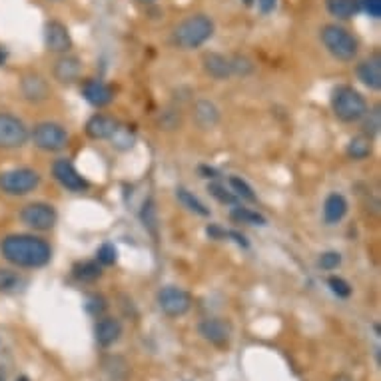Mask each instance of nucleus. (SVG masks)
Here are the masks:
<instances>
[{
	"label": "nucleus",
	"mask_w": 381,
	"mask_h": 381,
	"mask_svg": "<svg viewBox=\"0 0 381 381\" xmlns=\"http://www.w3.org/2000/svg\"><path fill=\"white\" fill-rule=\"evenodd\" d=\"M0 254L17 268L35 270L50 262L52 248L46 240L32 234H10L0 242Z\"/></svg>",
	"instance_id": "1"
},
{
	"label": "nucleus",
	"mask_w": 381,
	"mask_h": 381,
	"mask_svg": "<svg viewBox=\"0 0 381 381\" xmlns=\"http://www.w3.org/2000/svg\"><path fill=\"white\" fill-rule=\"evenodd\" d=\"M214 37V20L206 14H194L182 20L172 32V42L182 50H194Z\"/></svg>",
	"instance_id": "2"
},
{
	"label": "nucleus",
	"mask_w": 381,
	"mask_h": 381,
	"mask_svg": "<svg viewBox=\"0 0 381 381\" xmlns=\"http://www.w3.org/2000/svg\"><path fill=\"white\" fill-rule=\"evenodd\" d=\"M331 110L338 120L351 124V122L363 120L367 112V102L355 88L342 84L331 92Z\"/></svg>",
	"instance_id": "3"
},
{
	"label": "nucleus",
	"mask_w": 381,
	"mask_h": 381,
	"mask_svg": "<svg viewBox=\"0 0 381 381\" xmlns=\"http://www.w3.org/2000/svg\"><path fill=\"white\" fill-rule=\"evenodd\" d=\"M322 42L326 46V50L333 58L342 60V62H349L358 56L360 50V42L353 37L347 28L338 26V24H326L322 28Z\"/></svg>",
	"instance_id": "4"
},
{
	"label": "nucleus",
	"mask_w": 381,
	"mask_h": 381,
	"mask_svg": "<svg viewBox=\"0 0 381 381\" xmlns=\"http://www.w3.org/2000/svg\"><path fill=\"white\" fill-rule=\"evenodd\" d=\"M40 184V174L32 168H14L0 174V190L8 196H26Z\"/></svg>",
	"instance_id": "5"
},
{
	"label": "nucleus",
	"mask_w": 381,
	"mask_h": 381,
	"mask_svg": "<svg viewBox=\"0 0 381 381\" xmlns=\"http://www.w3.org/2000/svg\"><path fill=\"white\" fill-rule=\"evenodd\" d=\"M30 138L42 152H60L68 146V132L62 124L56 122H40L30 132Z\"/></svg>",
	"instance_id": "6"
},
{
	"label": "nucleus",
	"mask_w": 381,
	"mask_h": 381,
	"mask_svg": "<svg viewBox=\"0 0 381 381\" xmlns=\"http://www.w3.org/2000/svg\"><path fill=\"white\" fill-rule=\"evenodd\" d=\"M20 219L24 226H28L37 232H48L56 226L58 214H56L55 206H50L46 202H32L20 210Z\"/></svg>",
	"instance_id": "7"
},
{
	"label": "nucleus",
	"mask_w": 381,
	"mask_h": 381,
	"mask_svg": "<svg viewBox=\"0 0 381 381\" xmlns=\"http://www.w3.org/2000/svg\"><path fill=\"white\" fill-rule=\"evenodd\" d=\"M28 138H30V132L20 118L0 112V148L2 150L22 148L28 142Z\"/></svg>",
	"instance_id": "8"
},
{
	"label": "nucleus",
	"mask_w": 381,
	"mask_h": 381,
	"mask_svg": "<svg viewBox=\"0 0 381 381\" xmlns=\"http://www.w3.org/2000/svg\"><path fill=\"white\" fill-rule=\"evenodd\" d=\"M158 308L162 309L168 318H182L192 308V295L178 286H166L158 291Z\"/></svg>",
	"instance_id": "9"
},
{
	"label": "nucleus",
	"mask_w": 381,
	"mask_h": 381,
	"mask_svg": "<svg viewBox=\"0 0 381 381\" xmlns=\"http://www.w3.org/2000/svg\"><path fill=\"white\" fill-rule=\"evenodd\" d=\"M52 176H55V180L62 186V188H66L68 192H86L88 188H90V182L86 180L78 170H76V166H74L70 160H66V158H60V160H56L52 164Z\"/></svg>",
	"instance_id": "10"
},
{
	"label": "nucleus",
	"mask_w": 381,
	"mask_h": 381,
	"mask_svg": "<svg viewBox=\"0 0 381 381\" xmlns=\"http://www.w3.org/2000/svg\"><path fill=\"white\" fill-rule=\"evenodd\" d=\"M44 44L55 55H68V50L72 48V37H70V30L66 28V24H62L60 20L46 22Z\"/></svg>",
	"instance_id": "11"
},
{
	"label": "nucleus",
	"mask_w": 381,
	"mask_h": 381,
	"mask_svg": "<svg viewBox=\"0 0 381 381\" xmlns=\"http://www.w3.org/2000/svg\"><path fill=\"white\" fill-rule=\"evenodd\" d=\"M198 331L206 342H210L216 347H226V345H230V340H232V326H230V322H226L222 318L204 320L198 326Z\"/></svg>",
	"instance_id": "12"
},
{
	"label": "nucleus",
	"mask_w": 381,
	"mask_h": 381,
	"mask_svg": "<svg viewBox=\"0 0 381 381\" xmlns=\"http://www.w3.org/2000/svg\"><path fill=\"white\" fill-rule=\"evenodd\" d=\"M20 92L24 96V100H28L30 104H40L46 102L50 98V86L44 80V76L37 72H28L22 76L20 80Z\"/></svg>",
	"instance_id": "13"
},
{
	"label": "nucleus",
	"mask_w": 381,
	"mask_h": 381,
	"mask_svg": "<svg viewBox=\"0 0 381 381\" xmlns=\"http://www.w3.org/2000/svg\"><path fill=\"white\" fill-rule=\"evenodd\" d=\"M82 96L84 100L92 104L94 108H104L112 104L114 100V90L110 88L106 82L98 80V78H88L84 84H82Z\"/></svg>",
	"instance_id": "14"
},
{
	"label": "nucleus",
	"mask_w": 381,
	"mask_h": 381,
	"mask_svg": "<svg viewBox=\"0 0 381 381\" xmlns=\"http://www.w3.org/2000/svg\"><path fill=\"white\" fill-rule=\"evenodd\" d=\"M86 134L92 140H110L114 138V134L120 130V124L116 118L106 116V114H94L90 120L86 122Z\"/></svg>",
	"instance_id": "15"
},
{
	"label": "nucleus",
	"mask_w": 381,
	"mask_h": 381,
	"mask_svg": "<svg viewBox=\"0 0 381 381\" xmlns=\"http://www.w3.org/2000/svg\"><path fill=\"white\" fill-rule=\"evenodd\" d=\"M55 78L60 84H66L70 86L74 82L80 80V74H82V62L80 58L70 55H62L55 62V68H52Z\"/></svg>",
	"instance_id": "16"
},
{
	"label": "nucleus",
	"mask_w": 381,
	"mask_h": 381,
	"mask_svg": "<svg viewBox=\"0 0 381 381\" xmlns=\"http://www.w3.org/2000/svg\"><path fill=\"white\" fill-rule=\"evenodd\" d=\"M122 335V324L116 318H100L94 326V338L100 347L114 345Z\"/></svg>",
	"instance_id": "17"
},
{
	"label": "nucleus",
	"mask_w": 381,
	"mask_h": 381,
	"mask_svg": "<svg viewBox=\"0 0 381 381\" xmlns=\"http://www.w3.org/2000/svg\"><path fill=\"white\" fill-rule=\"evenodd\" d=\"M358 78L369 90L381 88V56L373 55L358 64Z\"/></svg>",
	"instance_id": "18"
},
{
	"label": "nucleus",
	"mask_w": 381,
	"mask_h": 381,
	"mask_svg": "<svg viewBox=\"0 0 381 381\" xmlns=\"http://www.w3.org/2000/svg\"><path fill=\"white\" fill-rule=\"evenodd\" d=\"M192 118L196 122V126L202 130H210L219 122V110L214 102L210 100H198L192 110Z\"/></svg>",
	"instance_id": "19"
},
{
	"label": "nucleus",
	"mask_w": 381,
	"mask_h": 381,
	"mask_svg": "<svg viewBox=\"0 0 381 381\" xmlns=\"http://www.w3.org/2000/svg\"><path fill=\"white\" fill-rule=\"evenodd\" d=\"M202 66L206 74H210L212 78L216 80H226L232 76V64H230V58H226L224 55L218 52H208L202 58Z\"/></svg>",
	"instance_id": "20"
},
{
	"label": "nucleus",
	"mask_w": 381,
	"mask_h": 381,
	"mask_svg": "<svg viewBox=\"0 0 381 381\" xmlns=\"http://www.w3.org/2000/svg\"><path fill=\"white\" fill-rule=\"evenodd\" d=\"M347 208H349L347 200L342 194H338V192L329 194L326 202H324V219H326V224L333 226V224L342 222L345 218V214H347Z\"/></svg>",
	"instance_id": "21"
},
{
	"label": "nucleus",
	"mask_w": 381,
	"mask_h": 381,
	"mask_svg": "<svg viewBox=\"0 0 381 381\" xmlns=\"http://www.w3.org/2000/svg\"><path fill=\"white\" fill-rule=\"evenodd\" d=\"M327 12L338 20H349L355 17L362 2L360 0H326Z\"/></svg>",
	"instance_id": "22"
},
{
	"label": "nucleus",
	"mask_w": 381,
	"mask_h": 381,
	"mask_svg": "<svg viewBox=\"0 0 381 381\" xmlns=\"http://www.w3.org/2000/svg\"><path fill=\"white\" fill-rule=\"evenodd\" d=\"M72 275L78 282L90 284L102 277V266L98 262H78L72 268Z\"/></svg>",
	"instance_id": "23"
},
{
	"label": "nucleus",
	"mask_w": 381,
	"mask_h": 381,
	"mask_svg": "<svg viewBox=\"0 0 381 381\" xmlns=\"http://www.w3.org/2000/svg\"><path fill=\"white\" fill-rule=\"evenodd\" d=\"M347 156L353 160H365L371 156V138L367 136H355L347 144Z\"/></svg>",
	"instance_id": "24"
},
{
	"label": "nucleus",
	"mask_w": 381,
	"mask_h": 381,
	"mask_svg": "<svg viewBox=\"0 0 381 381\" xmlns=\"http://www.w3.org/2000/svg\"><path fill=\"white\" fill-rule=\"evenodd\" d=\"M176 196H178V200L182 202V206L188 208L190 212H194V214H198V216H210V210H208L192 192H188L186 188H178V190H176Z\"/></svg>",
	"instance_id": "25"
},
{
	"label": "nucleus",
	"mask_w": 381,
	"mask_h": 381,
	"mask_svg": "<svg viewBox=\"0 0 381 381\" xmlns=\"http://www.w3.org/2000/svg\"><path fill=\"white\" fill-rule=\"evenodd\" d=\"M230 216L234 222H240V224H250V226H266L268 224V219L264 218L262 214H257L250 208H234L230 212Z\"/></svg>",
	"instance_id": "26"
},
{
	"label": "nucleus",
	"mask_w": 381,
	"mask_h": 381,
	"mask_svg": "<svg viewBox=\"0 0 381 381\" xmlns=\"http://www.w3.org/2000/svg\"><path fill=\"white\" fill-rule=\"evenodd\" d=\"M365 122H363V136H367V138H373V136H378L380 134V128H381V112H380V106H375V108L367 110L365 112Z\"/></svg>",
	"instance_id": "27"
},
{
	"label": "nucleus",
	"mask_w": 381,
	"mask_h": 381,
	"mask_svg": "<svg viewBox=\"0 0 381 381\" xmlns=\"http://www.w3.org/2000/svg\"><path fill=\"white\" fill-rule=\"evenodd\" d=\"M22 284V277L14 270L8 268H0V291L8 293V291H17Z\"/></svg>",
	"instance_id": "28"
},
{
	"label": "nucleus",
	"mask_w": 381,
	"mask_h": 381,
	"mask_svg": "<svg viewBox=\"0 0 381 381\" xmlns=\"http://www.w3.org/2000/svg\"><path fill=\"white\" fill-rule=\"evenodd\" d=\"M230 190L236 194L237 198H242V200H248V202H255L254 190H252V186L248 184L246 180H242V178H237V176H232L230 178Z\"/></svg>",
	"instance_id": "29"
},
{
	"label": "nucleus",
	"mask_w": 381,
	"mask_h": 381,
	"mask_svg": "<svg viewBox=\"0 0 381 381\" xmlns=\"http://www.w3.org/2000/svg\"><path fill=\"white\" fill-rule=\"evenodd\" d=\"M84 308L86 311L94 315V318H102V313L106 311L108 308V302H106V297L104 295H100V293H92L86 297V304H84Z\"/></svg>",
	"instance_id": "30"
},
{
	"label": "nucleus",
	"mask_w": 381,
	"mask_h": 381,
	"mask_svg": "<svg viewBox=\"0 0 381 381\" xmlns=\"http://www.w3.org/2000/svg\"><path fill=\"white\" fill-rule=\"evenodd\" d=\"M208 192L216 198L222 204H236L237 196L232 192V190H228L226 186H222V184H210L208 186Z\"/></svg>",
	"instance_id": "31"
},
{
	"label": "nucleus",
	"mask_w": 381,
	"mask_h": 381,
	"mask_svg": "<svg viewBox=\"0 0 381 381\" xmlns=\"http://www.w3.org/2000/svg\"><path fill=\"white\" fill-rule=\"evenodd\" d=\"M116 260H118V252H116V248H114L112 244H102V246L98 248V252H96V262H98L100 266H112V264H116Z\"/></svg>",
	"instance_id": "32"
},
{
	"label": "nucleus",
	"mask_w": 381,
	"mask_h": 381,
	"mask_svg": "<svg viewBox=\"0 0 381 381\" xmlns=\"http://www.w3.org/2000/svg\"><path fill=\"white\" fill-rule=\"evenodd\" d=\"M327 286H329V290L333 291L338 297H342V300H345V297H349V295H351V286L345 282L344 277L331 275V277L327 280Z\"/></svg>",
	"instance_id": "33"
},
{
	"label": "nucleus",
	"mask_w": 381,
	"mask_h": 381,
	"mask_svg": "<svg viewBox=\"0 0 381 381\" xmlns=\"http://www.w3.org/2000/svg\"><path fill=\"white\" fill-rule=\"evenodd\" d=\"M230 64H232V74L248 76L250 72H254V64H252V60L246 58V56H234V58L230 60Z\"/></svg>",
	"instance_id": "34"
},
{
	"label": "nucleus",
	"mask_w": 381,
	"mask_h": 381,
	"mask_svg": "<svg viewBox=\"0 0 381 381\" xmlns=\"http://www.w3.org/2000/svg\"><path fill=\"white\" fill-rule=\"evenodd\" d=\"M342 266V254L340 252H324L320 257V268L331 272V270H338Z\"/></svg>",
	"instance_id": "35"
},
{
	"label": "nucleus",
	"mask_w": 381,
	"mask_h": 381,
	"mask_svg": "<svg viewBox=\"0 0 381 381\" xmlns=\"http://www.w3.org/2000/svg\"><path fill=\"white\" fill-rule=\"evenodd\" d=\"M142 222H144V226H148L152 232H156V206H154V200H148L144 204Z\"/></svg>",
	"instance_id": "36"
},
{
	"label": "nucleus",
	"mask_w": 381,
	"mask_h": 381,
	"mask_svg": "<svg viewBox=\"0 0 381 381\" xmlns=\"http://www.w3.org/2000/svg\"><path fill=\"white\" fill-rule=\"evenodd\" d=\"M363 10L371 17V19H380L381 17V0H360Z\"/></svg>",
	"instance_id": "37"
},
{
	"label": "nucleus",
	"mask_w": 381,
	"mask_h": 381,
	"mask_svg": "<svg viewBox=\"0 0 381 381\" xmlns=\"http://www.w3.org/2000/svg\"><path fill=\"white\" fill-rule=\"evenodd\" d=\"M257 4H260V10H262V14H270L275 10V4H277V0H257Z\"/></svg>",
	"instance_id": "38"
},
{
	"label": "nucleus",
	"mask_w": 381,
	"mask_h": 381,
	"mask_svg": "<svg viewBox=\"0 0 381 381\" xmlns=\"http://www.w3.org/2000/svg\"><path fill=\"white\" fill-rule=\"evenodd\" d=\"M200 172H204V174H206L204 178H218V176H216V170H212V168H204V166H202Z\"/></svg>",
	"instance_id": "39"
},
{
	"label": "nucleus",
	"mask_w": 381,
	"mask_h": 381,
	"mask_svg": "<svg viewBox=\"0 0 381 381\" xmlns=\"http://www.w3.org/2000/svg\"><path fill=\"white\" fill-rule=\"evenodd\" d=\"M4 62H6V50H2V48H0V66H2Z\"/></svg>",
	"instance_id": "40"
},
{
	"label": "nucleus",
	"mask_w": 381,
	"mask_h": 381,
	"mask_svg": "<svg viewBox=\"0 0 381 381\" xmlns=\"http://www.w3.org/2000/svg\"><path fill=\"white\" fill-rule=\"evenodd\" d=\"M0 381H6V371H4V367H0Z\"/></svg>",
	"instance_id": "41"
},
{
	"label": "nucleus",
	"mask_w": 381,
	"mask_h": 381,
	"mask_svg": "<svg viewBox=\"0 0 381 381\" xmlns=\"http://www.w3.org/2000/svg\"><path fill=\"white\" fill-rule=\"evenodd\" d=\"M138 2H140V4H154L156 0H138Z\"/></svg>",
	"instance_id": "42"
},
{
	"label": "nucleus",
	"mask_w": 381,
	"mask_h": 381,
	"mask_svg": "<svg viewBox=\"0 0 381 381\" xmlns=\"http://www.w3.org/2000/svg\"><path fill=\"white\" fill-rule=\"evenodd\" d=\"M17 381H30L26 375H20V378H17Z\"/></svg>",
	"instance_id": "43"
},
{
	"label": "nucleus",
	"mask_w": 381,
	"mask_h": 381,
	"mask_svg": "<svg viewBox=\"0 0 381 381\" xmlns=\"http://www.w3.org/2000/svg\"><path fill=\"white\" fill-rule=\"evenodd\" d=\"M244 2H246V4H248V6H250V4H252V2H254V0H244Z\"/></svg>",
	"instance_id": "44"
},
{
	"label": "nucleus",
	"mask_w": 381,
	"mask_h": 381,
	"mask_svg": "<svg viewBox=\"0 0 381 381\" xmlns=\"http://www.w3.org/2000/svg\"><path fill=\"white\" fill-rule=\"evenodd\" d=\"M50 2H62V0H50Z\"/></svg>",
	"instance_id": "45"
}]
</instances>
